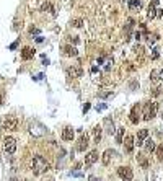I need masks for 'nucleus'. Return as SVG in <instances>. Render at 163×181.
I'll return each mask as SVG.
<instances>
[{
  "mask_svg": "<svg viewBox=\"0 0 163 181\" xmlns=\"http://www.w3.org/2000/svg\"><path fill=\"white\" fill-rule=\"evenodd\" d=\"M98 157H100V154H98V150H92L90 154L85 157V165L87 166H90V165H93L95 161L98 160Z\"/></svg>",
  "mask_w": 163,
  "mask_h": 181,
  "instance_id": "nucleus-10",
  "label": "nucleus"
},
{
  "mask_svg": "<svg viewBox=\"0 0 163 181\" xmlns=\"http://www.w3.org/2000/svg\"><path fill=\"white\" fill-rule=\"evenodd\" d=\"M41 12L51 13V15H56V10H54V7H52L51 2H42V3H41Z\"/></svg>",
  "mask_w": 163,
  "mask_h": 181,
  "instance_id": "nucleus-16",
  "label": "nucleus"
},
{
  "mask_svg": "<svg viewBox=\"0 0 163 181\" xmlns=\"http://www.w3.org/2000/svg\"><path fill=\"white\" fill-rule=\"evenodd\" d=\"M140 8H142L140 0H129V10L136 12V10H140Z\"/></svg>",
  "mask_w": 163,
  "mask_h": 181,
  "instance_id": "nucleus-19",
  "label": "nucleus"
},
{
  "mask_svg": "<svg viewBox=\"0 0 163 181\" xmlns=\"http://www.w3.org/2000/svg\"><path fill=\"white\" fill-rule=\"evenodd\" d=\"M33 56H34V49H33V47L26 46V47H23V49H21V59L23 60L33 59Z\"/></svg>",
  "mask_w": 163,
  "mask_h": 181,
  "instance_id": "nucleus-13",
  "label": "nucleus"
},
{
  "mask_svg": "<svg viewBox=\"0 0 163 181\" xmlns=\"http://www.w3.org/2000/svg\"><path fill=\"white\" fill-rule=\"evenodd\" d=\"M118 175H119V178H121L122 181H132V178H134V173H132V170L129 168V166H119Z\"/></svg>",
  "mask_w": 163,
  "mask_h": 181,
  "instance_id": "nucleus-5",
  "label": "nucleus"
},
{
  "mask_svg": "<svg viewBox=\"0 0 163 181\" xmlns=\"http://www.w3.org/2000/svg\"><path fill=\"white\" fill-rule=\"evenodd\" d=\"M70 175H72V176H82V173H80V171H72Z\"/></svg>",
  "mask_w": 163,
  "mask_h": 181,
  "instance_id": "nucleus-37",
  "label": "nucleus"
},
{
  "mask_svg": "<svg viewBox=\"0 0 163 181\" xmlns=\"http://www.w3.org/2000/svg\"><path fill=\"white\" fill-rule=\"evenodd\" d=\"M113 155H114V150H111V149H108L106 152L103 154V165H109V161H111V158H113Z\"/></svg>",
  "mask_w": 163,
  "mask_h": 181,
  "instance_id": "nucleus-18",
  "label": "nucleus"
},
{
  "mask_svg": "<svg viewBox=\"0 0 163 181\" xmlns=\"http://www.w3.org/2000/svg\"><path fill=\"white\" fill-rule=\"evenodd\" d=\"M67 74L74 78H78V77L83 75V70H82L80 65H72V67H69V70H67Z\"/></svg>",
  "mask_w": 163,
  "mask_h": 181,
  "instance_id": "nucleus-8",
  "label": "nucleus"
},
{
  "mask_svg": "<svg viewBox=\"0 0 163 181\" xmlns=\"http://www.w3.org/2000/svg\"><path fill=\"white\" fill-rule=\"evenodd\" d=\"M140 113H139V104H136V106H132L131 109V114H129V119H131V122L132 124H137L139 121H140Z\"/></svg>",
  "mask_w": 163,
  "mask_h": 181,
  "instance_id": "nucleus-9",
  "label": "nucleus"
},
{
  "mask_svg": "<svg viewBox=\"0 0 163 181\" xmlns=\"http://www.w3.org/2000/svg\"><path fill=\"white\" fill-rule=\"evenodd\" d=\"M143 149H145V152H153V150L157 149V147H155V142H153L152 139L145 140V142H143Z\"/></svg>",
  "mask_w": 163,
  "mask_h": 181,
  "instance_id": "nucleus-21",
  "label": "nucleus"
},
{
  "mask_svg": "<svg viewBox=\"0 0 163 181\" xmlns=\"http://www.w3.org/2000/svg\"><path fill=\"white\" fill-rule=\"evenodd\" d=\"M30 33H31V34H39V33H41V30H39V28H30Z\"/></svg>",
  "mask_w": 163,
  "mask_h": 181,
  "instance_id": "nucleus-33",
  "label": "nucleus"
},
{
  "mask_svg": "<svg viewBox=\"0 0 163 181\" xmlns=\"http://www.w3.org/2000/svg\"><path fill=\"white\" fill-rule=\"evenodd\" d=\"M46 126H42L41 122H38V121H33L31 124H30V132L34 137H41V136H44L46 134Z\"/></svg>",
  "mask_w": 163,
  "mask_h": 181,
  "instance_id": "nucleus-4",
  "label": "nucleus"
},
{
  "mask_svg": "<svg viewBox=\"0 0 163 181\" xmlns=\"http://www.w3.org/2000/svg\"><path fill=\"white\" fill-rule=\"evenodd\" d=\"M150 80H152V82H158V80H160V75H158V70L157 69H153L152 72H150Z\"/></svg>",
  "mask_w": 163,
  "mask_h": 181,
  "instance_id": "nucleus-26",
  "label": "nucleus"
},
{
  "mask_svg": "<svg viewBox=\"0 0 163 181\" xmlns=\"http://www.w3.org/2000/svg\"><path fill=\"white\" fill-rule=\"evenodd\" d=\"M147 136H148V131L147 129H140V131H139V134H137V142H136V144L137 145H143V142L147 140Z\"/></svg>",
  "mask_w": 163,
  "mask_h": 181,
  "instance_id": "nucleus-15",
  "label": "nucleus"
},
{
  "mask_svg": "<svg viewBox=\"0 0 163 181\" xmlns=\"http://www.w3.org/2000/svg\"><path fill=\"white\" fill-rule=\"evenodd\" d=\"M88 144H90V139L87 134H82L80 139H78V145H77V150L78 152H85L88 149Z\"/></svg>",
  "mask_w": 163,
  "mask_h": 181,
  "instance_id": "nucleus-7",
  "label": "nucleus"
},
{
  "mask_svg": "<svg viewBox=\"0 0 163 181\" xmlns=\"http://www.w3.org/2000/svg\"><path fill=\"white\" fill-rule=\"evenodd\" d=\"M3 150H5L7 154H15L16 140L13 139V137H5V139H3Z\"/></svg>",
  "mask_w": 163,
  "mask_h": 181,
  "instance_id": "nucleus-6",
  "label": "nucleus"
},
{
  "mask_svg": "<svg viewBox=\"0 0 163 181\" xmlns=\"http://www.w3.org/2000/svg\"><path fill=\"white\" fill-rule=\"evenodd\" d=\"M157 103L155 101H147L143 104V109H142V116H143V121H150L157 116Z\"/></svg>",
  "mask_w": 163,
  "mask_h": 181,
  "instance_id": "nucleus-2",
  "label": "nucleus"
},
{
  "mask_svg": "<svg viewBox=\"0 0 163 181\" xmlns=\"http://www.w3.org/2000/svg\"><path fill=\"white\" fill-rule=\"evenodd\" d=\"M70 25L74 28H82V25H83V20L82 18H74V20L70 21Z\"/></svg>",
  "mask_w": 163,
  "mask_h": 181,
  "instance_id": "nucleus-24",
  "label": "nucleus"
},
{
  "mask_svg": "<svg viewBox=\"0 0 163 181\" xmlns=\"http://www.w3.org/2000/svg\"><path fill=\"white\" fill-rule=\"evenodd\" d=\"M163 16V10L161 8H157V13H155V18H161Z\"/></svg>",
  "mask_w": 163,
  "mask_h": 181,
  "instance_id": "nucleus-35",
  "label": "nucleus"
},
{
  "mask_svg": "<svg viewBox=\"0 0 163 181\" xmlns=\"http://www.w3.org/2000/svg\"><path fill=\"white\" fill-rule=\"evenodd\" d=\"M137 160H139V163H140L142 168H148V161L145 160V157H143L142 154H137Z\"/></svg>",
  "mask_w": 163,
  "mask_h": 181,
  "instance_id": "nucleus-23",
  "label": "nucleus"
},
{
  "mask_svg": "<svg viewBox=\"0 0 163 181\" xmlns=\"http://www.w3.org/2000/svg\"><path fill=\"white\" fill-rule=\"evenodd\" d=\"M69 41H70V42H74V44H77V42H78V36H70V38H69Z\"/></svg>",
  "mask_w": 163,
  "mask_h": 181,
  "instance_id": "nucleus-36",
  "label": "nucleus"
},
{
  "mask_svg": "<svg viewBox=\"0 0 163 181\" xmlns=\"http://www.w3.org/2000/svg\"><path fill=\"white\" fill-rule=\"evenodd\" d=\"M62 139L64 140L74 139V129H72V127H64V131H62Z\"/></svg>",
  "mask_w": 163,
  "mask_h": 181,
  "instance_id": "nucleus-17",
  "label": "nucleus"
},
{
  "mask_svg": "<svg viewBox=\"0 0 163 181\" xmlns=\"http://www.w3.org/2000/svg\"><path fill=\"white\" fill-rule=\"evenodd\" d=\"M62 52H64V56H67V57H77L78 56V51H77L75 46H64L62 47Z\"/></svg>",
  "mask_w": 163,
  "mask_h": 181,
  "instance_id": "nucleus-11",
  "label": "nucleus"
},
{
  "mask_svg": "<svg viewBox=\"0 0 163 181\" xmlns=\"http://www.w3.org/2000/svg\"><path fill=\"white\" fill-rule=\"evenodd\" d=\"M104 131H106L109 136H113L114 132H116V129H114V122H113L111 118H104Z\"/></svg>",
  "mask_w": 163,
  "mask_h": 181,
  "instance_id": "nucleus-12",
  "label": "nucleus"
},
{
  "mask_svg": "<svg viewBox=\"0 0 163 181\" xmlns=\"http://www.w3.org/2000/svg\"><path fill=\"white\" fill-rule=\"evenodd\" d=\"M134 144H136V140H134L132 136H126V139H124V145H126V150L131 154L134 152Z\"/></svg>",
  "mask_w": 163,
  "mask_h": 181,
  "instance_id": "nucleus-14",
  "label": "nucleus"
},
{
  "mask_svg": "<svg viewBox=\"0 0 163 181\" xmlns=\"http://www.w3.org/2000/svg\"><path fill=\"white\" fill-rule=\"evenodd\" d=\"M88 181H100V178H96V176H90Z\"/></svg>",
  "mask_w": 163,
  "mask_h": 181,
  "instance_id": "nucleus-38",
  "label": "nucleus"
},
{
  "mask_svg": "<svg viewBox=\"0 0 163 181\" xmlns=\"http://www.w3.org/2000/svg\"><path fill=\"white\" fill-rule=\"evenodd\" d=\"M158 75H160V80H163V70H158Z\"/></svg>",
  "mask_w": 163,
  "mask_h": 181,
  "instance_id": "nucleus-40",
  "label": "nucleus"
},
{
  "mask_svg": "<svg viewBox=\"0 0 163 181\" xmlns=\"http://www.w3.org/2000/svg\"><path fill=\"white\" fill-rule=\"evenodd\" d=\"M18 44H20V39H16L15 42H12V44L8 46V49H10V51H15L16 47H18Z\"/></svg>",
  "mask_w": 163,
  "mask_h": 181,
  "instance_id": "nucleus-31",
  "label": "nucleus"
},
{
  "mask_svg": "<svg viewBox=\"0 0 163 181\" xmlns=\"http://www.w3.org/2000/svg\"><path fill=\"white\" fill-rule=\"evenodd\" d=\"M3 101H5V92L0 90V104H3Z\"/></svg>",
  "mask_w": 163,
  "mask_h": 181,
  "instance_id": "nucleus-34",
  "label": "nucleus"
},
{
  "mask_svg": "<svg viewBox=\"0 0 163 181\" xmlns=\"http://www.w3.org/2000/svg\"><path fill=\"white\" fill-rule=\"evenodd\" d=\"M158 41V34H148V44H150V46H153V44H155V42Z\"/></svg>",
  "mask_w": 163,
  "mask_h": 181,
  "instance_id": "nucleus-29",
  "label": "nucleus"
},
{
  "mask_svg": "<svg viewBox=\"0 0 163 181\" xmlns=\"http://www.w3.org/2000/svg\"><path fill=\"white\" fill-rule=\"evenodd\" d=\"M101 126H95L93 127V137H95V144H98L100 140H101Z\"/></svg>",
  "mask_w": 163,
  "mask_h": 181,
  "instance_id": "nucleus-20",
  "label": "nucleus"
},
{
  "mask_svg": "<svg viewBox=\"0 0 163 181\" xmlns=\"http://www.w3.org/2000/svg\"><path fill=\"white\" fill-rule=\"evenodd\" d=\"M3 129L5 131H16L18 129V118L13 116V114H8V116L3 119Z\"/></svg>",
  "mask_w": 163,
  "mask_h": 181,
  "instance_id": "nucleus-3",
  "label": "nucleus"
},
{
  "mask_svg": "<svg viewBox=\"0 0 163 181\" xmlns=\"http://www.w3.org/2000/svg\"><path fill=\"white\" fill-rule=\"evenodd\" d=\"M108 104L106 103H101V104H96V111H103V109H106Z\"/></svg>",
  "mask_w": 163,
  "mask_h": 181,
  "instance_id": "nucleus-32",
  "label": "nucleus"
},
{
  "mask_svg": "<svg viewBox=\"0 0 163 181\" xmlns=\"http://www.w3.org/2000/svg\"><path fill=\"white\" fill-rule=\"evenodd\" d=\"M158 56H160V49L153 46V47H152V59H153V60H155V59H158Z\"/></svg>",
  "mask_w": 163,
  "mask_h": 181,
  "instance_id": "nucleus-28",
  "label": "nucleus"
},
{
  "mask_svg": "<svg viewBox=\"0 0 163 181\" xmlns=\"http://www.w3.org/2000/svg\"><path fill=\"white\" fill-rule=\"evenodd\" d=\"M155 13H157V7L155 5H148V12H147V16L150 18V20H153V18H155Z\"/></svg>",
  "mask_w": 163,
  "mask_h": 181,
  "instance_id": "nucleus-22",
  "label": "nucleus"
},
{
  "mask_svg": "<svg viewBox=\"0 0 163 181\" xmlns=\"http://www.w3.org/2000/svg\"><path fill=\"white\" fill-rule=\"evenodd\" d=\"M155 152H157V158L160 160V161H163V144H160L155 149Z\"/></svg>",
  "mask_w": 163,
  "mask_h": 181,
  "instance_id": "nucleus-25",
  "label": "nucleus"
},
{
  "mask_svg": "<svg viewBox=\"0 0 163 181\" xmlns=\"http://www.w3.org/2000/svg\"><path fill=\"white\" fill-rule=\"evenodd\" d=\"M122 136H124V127H119V131H118V136H116V140H118V144H122Z\"/></svg>",
  "mask_w": 163,
  "mask_h": 181,
  "instance_id": "nucleus-27",
  "label": "nucleus"
},
{
  "mask_svg": "<svg viewBox=\"0 0 163 181\" xmlns=\"http://www.w3.org/2000/svg\"><path fill=\"white\" fill-rule=\"evenodd\" d=\"M113 96V92H100L98 93V98H109Z\"/></svg>",
  "mask_w": 163,
  "mask_h": 181,
  "instance_id": "nucleus-30",
  "label": "nucleus"
},
{
  "mask_svg": "<svg viewBox=\"0 0 163 181\" xmlns=\"http://www.w3.org/2000/svg\"><path fill=\"white\" fill-rule=\"evenodd\" d=\"M88 109H90V104L87 103V104H85V106H83V113H87V111H88Z\"/></svg>",
  "mask_w": 163,
  "mask_h": 181,
  "instance_id": "nucleus-39",
  "label": "nucleus"
},
{
  "mask_svg": "<svg viewBox=\"0 0 163 181\" xmlns=\"http://www.w3.org/2000/svg\"><path fill=\"white\" fill-rule=\"evenodd\" d=\"M47 170H49V163L46 161L44 157L34 155V158H33V173L41 175V173H44V171H47Z\"/></svg>",
  "mask_w": 163,
  "mask_h": 181,
  "instance_id": "nucleus-1",
  "label": "nucleus"
}]
</instances>
